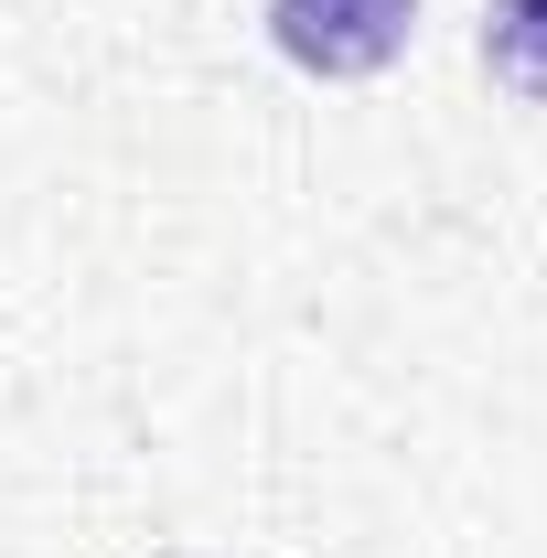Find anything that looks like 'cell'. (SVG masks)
<instances>
[{"label": "cell", "instance_id": "obj_2", "mask_svg": "<svg viewBox=\"0 0 547 558\" xmlns=\"http://www.w3.org/2000/svg\"><path fill=\"white\" fill-rule=\"evenodd\" d=\"M483 75L547 108V0H483Z\"/></svg>", "mask_w": 547, "mask_h": 558}, {"label": "cell", "instance_id": "obj_1", "mask_svg": "<svg viewBox=\"0 0 547 558\" xmlns=\"http://www.w3.org/2000/svg\"><path fill=\"white\" fill-rule=\"evenodd\" d=\"M269 44L323 86H365L418 44V0H269Z\"/></svg>", "mask_w": 547, "mask_h": 558}]
</instances>
